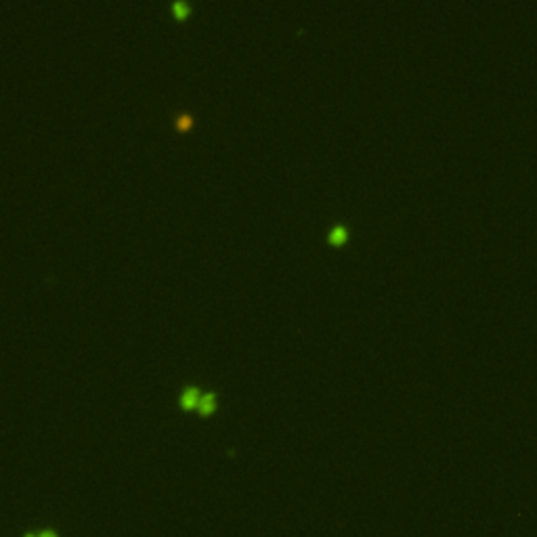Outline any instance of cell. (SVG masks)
I'll return each mask as SVG.
<instances>
[{
	"instance_id": "obj_3",
	"label": "cell",
	"mask_w": 537,
	"mask_h": 537,
	"mask_svg": "<svg viewBox=\"0 0 537 537\" xmlns=\"http://www.w3.org/2000/svg\"><path fill=\"white\" fill-rule=\"evenodd\" d=\"M214 394H204V397H200V403H197V405H200V412L204 414V416H208V414H212L214 412Z\"/></svg>"
},
{
	"instance_id": "obj_5",
	"label": "cell",
	"mask_w": 537,
	"mask_h": 537,
	"mask_svg": "<svg viewBox=\"0 0 537 537\" xmlns=\"http://www.w3.org/2000/svg\"><path fill=\"white\" fill-rule=\"evenodd\" d=\"M191 116H179V128L180 130H185V128H189V126H191Z\"/></svg>"
},
{
	"instance_id": "obj_2",
	"label": "cell",
	"mask_w": 537,
	"mask_h": 537,
	"mask_svg": "<svg viewBox=\"0 0 537 537\" xmlns=\"http://www.w3.org/2000/svg\"><path fill=\"white\" fill-rule=\"evenodd\" d=\"M180 403H183L185 409L195 407L197 403H200V392H197L195 388H187V390L183 392V397H180Z\"/></svg>"
},
{
	"instance_id": "obj_7",
	"label": "cell",
	"mask_w": 537,
	"mask_h": 537,
	"mask_svg": "<svg viewBox=\"0 0 537 537\" xmlns=\"http://www.w3.org/2000/svg\"><path fill=\"white\" fill-rule=\"evenodd\" d=\"M26 537H34V535H26Z\"/></svg>"
},
{
	"instance_id": "obj_4",
	"label": "cell",
	"mask_w": 537,
	"mask_h": 537,
	"mask_svg": "<svg viewBox=\"0 0 537 537\" xmlns=\"http://www.w3.org/2000/svg\"><path fill=\"white\" fill-rule=\"evenodd\" d=\"M172 9H175L177 17H185V15L189 13V6H187L185 2H175V6H172Z\"/></svg>"
},
{
	"instance_id": "obj_6",
	"label": "cell",
	"mask_w": 537,
	"mask_h": 537,
	"mask_svg": "<svg viewBox=\"0 0 537 537\" xmlns=\"http://www.w3.org/2000/svg\"><path fill=\"white\" fill-rule=\"evenodd\" d=\"M40 537H57V535H55L53 531H44V533H40Z\"/></svg>"
},
{
	"instance_id": "obj_1",
	"label": "cell",
	"mask_w": 537,
	"mask_h": 537,
	"mask_svg": "<svg viewBox=\"0 0 537 537\" xmlns=\"http://www.w3.org/2000/svg\"><path fill=\"white\" fill-rule=\"evenodd\" d=\"M346 238H349V231H346V229H344L342 225L334 227V229H331V231H329V235H328L329 243H334V246H340V243H344V241H346Z\"/></svg>"
}]
</instances>
